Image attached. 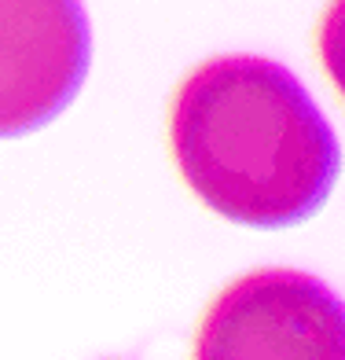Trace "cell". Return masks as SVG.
<instances>
[{"mask_svg":"<svg viewBox=\"0 0 345 360\" xmlns=\"http://www.w3.org/2000/svg\"><path fill=\"white\" fill-rule=\"evenodd\" d=\"M169 147L184 184L246 228H294L331 195L341 147L287 67L217 56L195 67L169 107Z\"/></svg>","mask_w":345,"mask_h":360,"instance_id":"6da1fadb","label":"cell"},{"mask_svg":"<svg viewBox=\"0 0 345 360\" xmlns=\"http://www.w3.org/2000/svg\"><path fill=\"white\" fill-rule=\"evenodd\" d=\"M199 356L209 360H341L338 294L294 269H261L228 283L206 309Z\"/></svg>","mask_w":345,"mask_h":360,"instance_id":"7a4b0ae2","label":"cell"},{"mask_svg":"<svg viewBox=\"0 0 345 360\" xmlns=\"http://www.w3.org/2000/svg\"><path fill=\"white\" fill-rule=\"evenodd\" d=\"M89 59L81 0H0V140L59 118L85 85Z\"/></svg>","mask_w":345,"mask_h":360,"instance_id":"3957f363","label":"cell"}]
</instances>
